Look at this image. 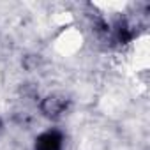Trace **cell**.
<instances>
[{
    "mask_svg": "<svg viewBox=\"0 0 150 150\" xmlns=\"http://www.w3.org/2000/svg\"><path fill=\"white\" fill-rule=\"evenodd\" d=\"M65 108H67L65 99L58 96H50L41 103V111L50 118H58L60 115H64Z\"/></svg>",
    "mask_w": 150,
    "mask_h": 150,
    "instance_id": "2",
    "label": "cell"
},
{
    "mask_svg": "<svg viewBox=\"0 0 150 150\" xmlns=\"http://www.w3.org/2000/svg\"><path fill=\"white\" fill-rule=\"evenodd\" d=\"M64 148H65V134L57 127L42 131L34 141V150H64Z\"/></svg>",
    "mask_w": 150,
    "mask_h": 150,
    "instance_id": "1",
    "label": "cell"
}]
</instances>
